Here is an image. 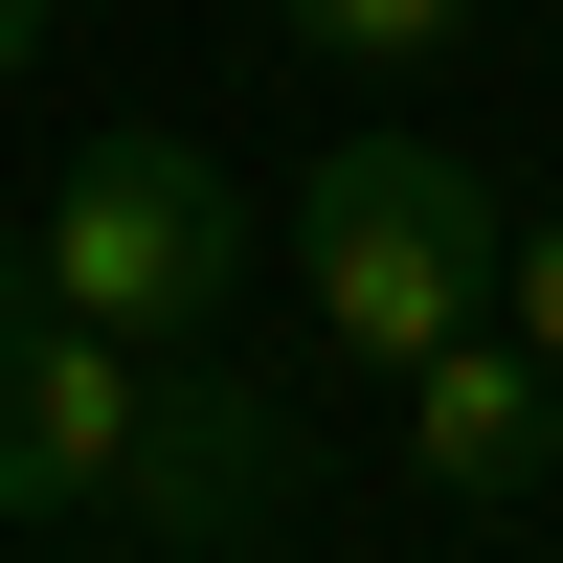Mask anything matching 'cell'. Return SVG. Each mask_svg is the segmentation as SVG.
<instances>
[{"mask_svg": "<svg viewBox=\"0 0 563 563\" xmlns=\"http://www.w3.org/2000/svg\"><path fill=\"white\" fill-rule=\"evenodd\" d=\"M23 271L68 316H113V339H203V316L249 294V180H225L203 135H90V158L45 180Z\"/></svg>", "mask_w": 563, "mask_h": 563, "instance_id": "cell-2", "label": "cell"}, {"mask_svg": "<svg viewBox=\"0 0 563 563\" xmlns=\"http://www.w3.org/2000/svg\"><path fill=\"white\" fill-rule=\"evenodd\" d=\"M496 339H541V361H563V203L519 225V249H496Z\"/></svg>", "mask_w": 563, "mask_h": 563, "instance_id": "cell-7", "label": "cell"}, {"mask_svg": "<svg viewBox=\"0 0 563 563\" xmlns=\"http://www.w3.org/2000/svg\"><path fill=\"white\" fill-rule=\"evenodd\" d=\"M271 23H294L316 68H474L496 0H271Z\"/></svg>", "mask_w": 563, "mask_h": 563, "instance_id": "cell-6", "label": "cell"}, {"mask_svg": "<svg viewBox=\"0 0 563 563\" xmlns=\"http://www.w3.org/2000/svg\"><path fill=\"white\" fill-rule=\"evenodd\" d=\"M294 496H316V406H294V384H249V361H180L90 541H135V563H203V541H294Z\"/></svg>", "mask_w": 563, "mask_h": 563, "instance_id": "cell-4", "label": "cell"}, {"mask_svg": "<svg viewBox=\"0 0 563 563\" xmlns=\"http://www.w3.org/2000/svg\"><path fill=\"white\" fill-rule=\"evenodd\" d=\"M135 429H158V339L68 316L23 249H0V541H90L113 474H135Z\"/></svg>", "mask_w": 563, "mask_h": 563, "instance_id": "cell-3", "label": "cell"}, {"mask_svg": "<svg viewBox=\"0 0 563 563\" xmlns=\"http://www.w3.org/2000/svg\"><path fill=\"white\" fill-rule=\"evenodd\" d=\"M45 23H68V0H0V90H23V68H45Z\"/></svg>", "mask_w": 563, "mask_h": 563, "instance_id": "cell-8", "label": "cell"}, {"mask_svg": "<svg viewBox=\"0 0 563 563\" xmlns=\"http://www.w3.org/2000/svg\"><path fill=\"white\" fill-rule=\"evenodd\" d=\"M563 474V361L541 339H429L406 361V496H429V519H519V496Z\"/></svg>", "mask_w": 563, "mask_h": 563, "instance_id": "cell-5", "label": "cell"}, {"mask_svg": "<svg viewBox=\"0 0 563 563\" xmlns=\"http://www.w3.org/2000/svg\"><path fill=\"white\" fill-rule=\"evenodd\" d=\"M496 249H519V203H496L451 135H339V158L294 180V294H316V361H339V384H406L429 339H474Z\"/></svg>", "mask_w": 563, "mask_h": 563, "instance_id": "cell-1", "label": "cell"}]
</instances>
